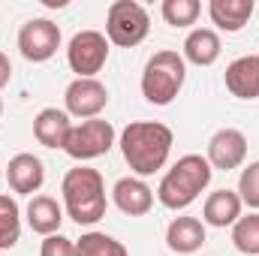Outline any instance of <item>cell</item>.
<instances>
[{
	"mask_svg": "<svg viewBox=\"0 0 259 256\" xmlns=\"http://www.w3.org/2000/svg\"><path fill=\"white\" fill-rule=\"evenodd\" d=\"M118 145H121L127 166L136 172V178H148L166 166L172 145H175V136L160 121H133L124 127Z\"/></svg>",
	"mask_w": 259,
	"mask_h": 256,
	"instance_id": "obj_1",
	"label": "cell"
},
{
	"mask_svg": "<svg viewBox=\"0 0 259 256\" xmlns=\"http://www.w3.org/2000/svg\"><path fill=\"white\" fill-rule=\"evenodd\" d=\"M64 193V208L66 214L78 223V226H94L106 217V181L97 169L91 166H75L69 169L61 181Z\"/></svg>",
	"mask_w": 259,
	"mask_h": 256,
	"instance_id": "obj_2",
	"label": "cell"
},
{
	"mask_svg": "<svg viewBox=\"0 0 259 256\" xmlns=\"http://www.w3.org/2000/svg\"><path fill=\"white\" fill-rule=\"evenodd\" d=\"M211 175H214V169H211L208 157H202V154H184L163 175V181L157 187L160 205H166L169 211L190 208L196 199H199V193L211 184Z\"/></svg>",
	"mask_w": 259,
	"mask_h": 256,
	"instance_id": "obj_3",
	"label": "cell"
},
{
	"mask_svg": "<svg viewBox=\"0 0 259 256\" xmlns=\"http://www.w3.org/2000/svg\"><path fill=\"white\" fill-rule=\"evenodd\" d=\"M184 78H187V61H184V55H178L172 49H163V52H157L145 64V72H142V97L151 106H169L181 94Z\"/></svg>",
	"mask_w": 259,
	"mask_h": 256,
	"instance_id": "obj_4",
	"label": "cell"
},
{
	"mask_svg": "<svg viewBox=\"0 0 259 256\" xmlns=\"http://www.w3.org/2000/svg\"><path fill=\"white\" fill-rule=\"evenodd\" d=\"M151 30V18L142 3L136 0H115L106 12V39L112 46L133 49L139 46Z\"/></svg>",
	"mask_w": 259,
	"mask_h": 256,
	"instance_id": "obj_5",
	"label": "cell"
},
{
	"mask_svg": "<svg viewBox=\"0 0 259 256\" xmlns=\"http://www.w3.org/2000/svg\"><path fill=\"white\" fill-rule=\"evenodd\" d=\"M112 145H115V127L103 118H91V121H81L69 130L64 151L72 160L84 163V160H97V157L109 154Z\"/></svg>",
	"mask_w": 259,
	"mask_h": 256,
	"instance_id": "obj_6",
	"label": "cell"
},
{
	"mask_svg": "<svg viewBox=\"0 0 259 256\" xmlns=\"http://www.w3.org/2000/svg\"><path fill=\"white\" fill-rule=\"evenodd\" d=\"M109 61V39L100 30H78L66 46V64L78 78H97Z\"/></svg>",
	"mask_w": 259,
	"mask_h": 256,
	"instance_id": "obj_7",
	"label": "cell"
},
{
	"mask_svg": "<svg viewBox=\"0 0 259 256\" xmlns=\"http://www.w3.org/2000/svg\"><path fill=\"white\" fill-rule=\"evenodd\" d=\"M18 49L21 58L30 64H46L61 49V27L49 18H30L18 30Z\"/></svg>",
	"mask_w": 259,
	"mask_h": 256,
	"instance_id": "obj_8",
	"label": "cell"
},
{
	"mask_svg": "<svg viewBox=\"0 0 259 256\" xmlns=\"http://www.w3.org/2000/svg\"><path fill=\"white\" fill-rule=\"evenodd\" d=\"M66 103V115H75V118H100V112L109 106V88L100 81V78H75L66 84L64 94Z\"/></svg>",
	"mask_w": 259,
	"mask_h": 256,
	"instance_id": "obj_9",
	"label": "cell"
},
{
	"mask_svg": "<svg viewBox=\"0 0 259 256\" xmlns=\"http://www.w3.org/2000/svg\"><path fill=\"white\" fill-rule=\"evenodd\" d=\"M247 160V136L235 127H223L217 130L208 142V163L211 169H238Z\"/></svg>",
	"mask_w": 259,
	"mask_h": 256,
	"instance_id": "obj_10",
	"label": "cell"
},
{
	"mask_svg": "<svg viewBox=\"0 0 259 256\" xmlns=\"http://www.w3.org/2000/svg\"><path fill=\"white\" fill-rule=\"evenodd\" d=\"M6 181L12 193H21V196H33L46 184V166L39 157L33 154H15L6 166Z\"/></svg>",
	"mask_w": 259,
	"mask_h": 256,
	"instance_id": "obj_11",
	"label": "cell"
},
{
	"mask_svg": "<svg viewBox=\"0 0 259 256\" xmlns=\"http://www.w3.org/2000/svg\"><path fill=\"white\" fill-rule=\"evenodd\" d=\"M112 199L118 205V211H124L127 217H145L154 208V190L145 184V178H121L112 187Z\"/></svg>",
	"mask_w": 259,
	"mask_h": 256,
	"instance_id": "obj_12",
	"label": "cell"
},
{
	"mask_svg": "<svg viewBox=\"0 0 259 256\" xmlns=\"http://www.w3.org/2000/svg\"><path fill=\"white\" fill-rule=\"evenodd\" d=\"M226 91L238 100H259V55L235 58L226 66Z\"/></svg>",
	"mask_w": 259,
	"mask_h": 256,
	"instance_id": "obj_13",
	"label": "cell"
},
{
	"mask_svg": "<svg viewBox=\"0 0 259 256\" xmlns=\"http://www.w3.org/2000/svg\"><path fill=\"white\" fill-rule=\"evenodd\" d=\"M241 196L235 190H214L205 199V208H202V223L214 226V229H226V226H235L238 217H241Z\"/></svg>",
	"mask_w": 259,
	"mask_h": 256,
	"instance_id": "obj_14",
	"label": "cell"
},
{
	"mask_svg": "<svg viewBox=\"0 0 259 256\" xmlns=\"http://www.w3.org/2000/svg\"><path fill=\"white\" fill-rule=\"evenodd\" d=\"M27 226L36 232V235H42V238H49V235H58L61 232V223H64V208L58 205V199H52V196H33L30 202H27Z\"/></svg>",
	"mask_w": 259,
	"mask_h": 256,
	"instance_id": "obj_15",
	"label": "cell"
},
{
	"mask_svg": "<svg viewBox=\"0 0 259 256\" xmlns=\"http://www.w3.org/2000/svg\"><path fill=\"white\" fill-rule=\"evenodd\" d=\"M205 244V223L199 217H175L166 229V247L172 253H196Z\"/></svg>",
	"mask_w": 259,
	"mask_h": 256,
	"instance_id": "obj_16",
	"label": "cell"
},
{
	"mask_svg": "<svg viewBox=\"0 0 259 256\" xmlns=\"http://www.w3.org/2000/svg\"><path fill=\"white\" fill-rule=\"evenodd\" d=\"M69 130H72V121L64 109H42L33 118V136L46 148H64L69 139Z\"/></svg>",
	"mask_w": 259,
	"mask_h": 256,
	"instance_id": "obj_17",
	"label": "cell"
},
{
	"mask_svg": "<svg viewBox=\"0 0 259 256\" xmlns=\"http://www.w3.org/2000/svg\"><path fill=\"white\" fill-rule=\"evenodd\" d=\"M220 52H223V42H220L217 30H211V27H196L184 39V61L187 64L211 66V64H217Z\"/></svg>",
	"mask_w": 259,
	"mask_h": 256,
	"instance_id": "obj_18",
	"label": "cell"
},
{
	"mask_svg": "<svg viewBox=\"0 0 259 256\" xmlns=\"http://www.w3.org/2000/svg\"><path fill=\"white\" fill-rule=\"evenodd\" d=\"M253 9H256L253 0H211V3H208L211 21H214L220 30H226V33H238V30L250 21Z\"/></svg>",
	"mask_w": 259,
	"mask_h": 256,
	"instance_id": "obj_19",
	"label": "cell"
},
{
	"mask_svg": "<svg viewBox=\"0 0 259 256\" xmlns=\"http://www.w3.org/2000/svg\"><path fill=\"white\" fill-rule=\"evenodd\" d=\"M21 238V208L12 196L0 193V250H12Z\"/></svg>",
	"mask_w": 259,
	"mask_h": 256,
	"instance_id": "obj_20",
	"label": "cell"
},
{
	"mask_svg": "<svg viewBox=\"0 0 259 256\" xmlns=\"http://www.w3.org/2000/svg\"><path fill=\"white\" fill-rule=\"evenodd\" d=\"M75 253L78 256H130V250L112 235L106 232H84L75 241Z\"/></svg>",
	"mask_w": 259,
	"mask_h": 256,
	"instance_id": "obj_21",
	"label": "cell"
},
{
	"mask_svg": "<svg viewBox=\"0 0 259 256\" xmlns=\"http://www.w3.org/2000/svg\"><path fill=\"white\" fill-rule=\"evenodd\" d=\"M232 241L241 253L259 256V211L241 214L238 223L232 226Z\"/></svg>",
	"mask_w": 259,
	"mask_h": 256,
	"instance_id": "obj_22",
	"label": "cell"
},
{
	"mask_svg": "<svg viewBox=\"0 0 259 256\" xmlns=\"http://www.w3.org/2000/svg\"><path fill=\"white\" fill-rule=\"evenodd\" d=\"M202 12L199 0H163V18L172 27H190Z\"/></svg>",
	"mask_w": 259,
	"mask_h": 256,
	"instance_id": "obj_23",
	"label": "cell"
},
{
	"mask_svg": "<svg viewBox=\"0 0 259 256\" xmlns=\"http://www.w3.org/2000/svg\"><path fill=\"white\" fill-rule=\"evenodd\" d=\"M235 193L241 196L244 205H250L253 211H259V160L250 163V166H244V172H241V178H238V190Z\"/></svg>",
	"mask_w": 259,
	"mask_h": 256,
	"instance_id": "obj_24",
	"label": "cell"
},
{
	"mask_svg": "<svg viewBox=\"0 0 259 256\" xmlns=\"http://www.w3.org/2000/svg\"><path fill=\"white\" fill-rule=\"evenodd\" d=\"M39 256H78L75 253V241H69L66 235H49L39 247Z\"/></svg>",
	"mask_w": 259,
	"mask_h": 256,
	"instance_id": "obj_25",
	"label": "cell"
},
{
	"mask_svg": "<svg viewBox=\"0 0 259 256\" xmlns=\"http://www.w3.org/2000/svg\"><path fill=\"white\" fill-rule=\"evenodd\" d=\"M9 78H12V64H9V58L0 52V91L9 84Z\"/></svg>",
	"mask_w": 259,
	"mask_h": 256,
	"instance_id": "obj_26",
	"label": "cell"
},
{
	"mask_svg": "<svg viewBox=\"0 0 259 256\" xmlns=\"http://www.w3.org/2000/svg\"><path fill=\"white\" fill-rule=\"evenodd\" d=\"M0 115H3V103H0Z\"/></svg>",
	"mask_w": 259,
	"mask_h": 256,
	"instance_id": "obj_27",
	"label": "cell"
}]
</instances>
